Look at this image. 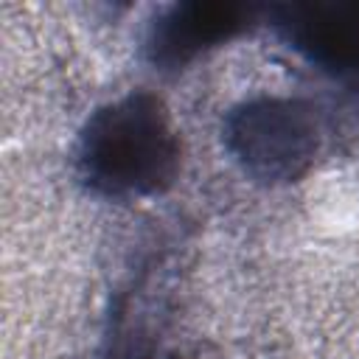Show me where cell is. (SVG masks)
I'll list each match as a JSON object with an SVG mask.
<instances>
[{"instance_id":"cell-4","label":"cell","mask_w":359,"mask_h":359,"mask_svg":"<svg viewBox=\"0 0 359 359\" xmlns=\"http://www.w3.org/2000/svg\"><path fill=\"white\" fill-rule=\"evenodd\" d=\"M261 8L230 0H188L168 6L149 28L146 53L163 70H177L199 53L238 36L258 20Z\"/></svg>"},{"instance_id":"cell-3","label":"cell","mask_w":359,"mask_h":359,"mask_svg":"<svg viewBox=\"0 0 359 359\" xmlns=\"http://www.w3.org/2000/svg\"><path fill=\"white\" fill-rule=\"evenodd\" d=\"M286 42L311 65L359 84V0H309L269 8Z\"/></svg>"},{"instance_id":"cell-1","label":"cell","mask_w":359,"mask_h":359,"mask_svg":"<svg viewBox=\"0 0 359 359\" xmlns=\"http://www.w3.org/2000/svg\"><path fill=\"white\" fill-rule=\"evenodd\" d=\"M76 165L95 194L154 196L180 174V135L160 98L129 93L90 115L79 135Z\"/></svg>"},{"instance_id":"cell-5","label":"cell","mask_w":359,"mask_h":359,"mask_svg":"<svg viewBox=\"0 0 359 359\" xmlns=\"http://www.w3.org/2000/svg\"><path fill=\"white\" fill-rule=\"evenodd\" d=\"M157 266H146L123 292L112 314L104 359H163L165 294Z\"/></svg>"},{"instance_id":"cell-2","label":"cell","mask_w":359,"mask_h":359,"mask_svg":"<svg viewBox=\"0 0 359 359\" xmlns=\"http://www.w3.org/2000/svg\"><path fill=\"white\" fill-rule=\"evenodd\" d=\"M224 140L250 177L292 182L311 168L320 129L311 107L303 101L252 98L227 115Z\"/></svg>"}]
</instances>
